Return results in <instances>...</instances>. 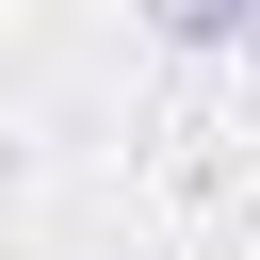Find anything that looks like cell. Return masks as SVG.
<instances>
[{
	"label": "cell",
	"mask_w": 260,
	"mask_h": 260,
	"mask_svg": "<svg viewBox=\"0 0 260 260\" xmlns=\"http://www.w3.org/2000/svg\"><path fill=\"white\" fill-rule=\"evenodd\" d=\"M162 32L179 49H228V32H260V0H162Z\"/></svg>",
	"instance_id": "1"
}]
</instances>
